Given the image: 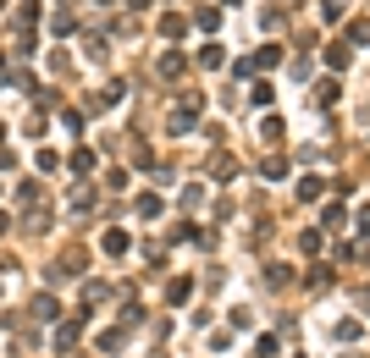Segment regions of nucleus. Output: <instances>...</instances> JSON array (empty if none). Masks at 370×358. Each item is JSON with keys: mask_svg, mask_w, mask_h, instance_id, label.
<instances>
[{"mask_svg": "<svg viewBox=\"0 0 370 358\" xmlns=\"http://www.w3.org/2000/svg\"><path fill=\"white\" fill-rule=\"evenodd\" d=\"M28 314H33V320H39V325H50V320H56V314H61V309H56V298H50V292H39V298H33V303H28Z\"/></svg>", "mask_w": 370, "mask_h": 358, "instance_id": "9b49d317", "label": "nucleus"}, {"mask_svg": "<svg viewBox=\"0 0 370 358\" xmlns=\"http://www.w3.org/2000/svg\"><path fill=\"white\" fill-rule=\"evenodd\" d=\"M277 61H282V44H260V50L249 56V67H254V77H260V72H277Z\"/></svg>", "mask_w": 370, "mask_h": 358, "instance_id": "20e7f679", "label": "nucleus"}, {"mask_svg": "<svg viewBox=\"0 0 370 358\" xmlns=\"http://www.w3.org/2000/svg\"><path fill=\"white\" fill-rule=\"evenodd\" d=\"M94 6H116V0H94Z\"/></svg>", "mask_w": 370, "mask_h": 358, "instance_id": "79ce46f5", "label": "nucleus"}, {"mask_svg": "<svg viewBox=\"0 0 370 358\" xmlns=\"http://www.w3.org/2000/svg\"><path fill=\"white\" fill-rule=\"evenodd\" d=\"M133 210L144 215V220H155V215L166 210V204H160V193H139V204H133Z\"/></svg>", "mask_w": 370, "mask_h": 358, "instance_id": "4be33fe9", "label": "nucleus"}, {"mask_svg": "<svg viewBox=\"0 0 370 358\" xmlns=\"http://www.w3.org/2000/svg\"><path fill=\"white\" fill-rule=\"evenodd\" d=\"M183 72H188V56H183V50H166V56L155 61V77H183Z\"/></svg>", "mask_w": 370, "mask_h": 358, "instance_id": "423d86ee", "label": "nucleus"}, {"mask_svg": "<svg viewBox=\"0 0 370 358\" xmlns=\"http://www.w3.org/2000/svg\"><path fill=\"white\" fill-rule=\"evenodd\" d=\"M343 11H348V0H321V22H326V28H337Z\"/></svg>", "mask_w": 370, "mask_h": 358, "instance_id": "f3484780", "label": "nucleus"}, {"mask_svg": "<svg viewBox=\"0 0 370 358\" xmlns=\"http://www.w3.org/2000/svg\"><path fill=\"white\" fill-rule=\"evenodd\" d=\"M128 6H133V11H144V6H149V0H128Z\"/></svg>", "mask_w": 370, "mask_h": 358, "instance_id": "a19ab883", "label": "nucleus"}, {"mask_svg": "<svg viewBox=\"0 0 370 358\" xmlns=\"http://www.w3.org/2000/svg\"><path fill=\"white\" fill-rule=\"evenodd\" d=\"M61 6H67V0H61Z\"/></svg>", "mask_w": 370, "mask_h": 358, "instance_id": "de8ad7c7", "label": "nucleus"}, {"mask_svg": "<svg viewBox=\"0 0 370 358\" xmlns=\"http://www.w3.org/2000/svg\"><path fill=\"white\" fill-rule=\"evenodd\" d=\"M254 353H260V358H277V353H282V342H277V336H260V342H254Z\"/></svg>", "mask_w": 370, "mask_h": 358, "instance_id": "c756f323", "label": "nucleus"}, {"mask_svg": "<svg viewBox=\"0 0 370 358\" xmlns=\"http://www.w3.org/2000/svg\"><path fill=\"white\" fill-rule=\"evenodd\" d=\"M188 298H194V276H171V282H166V303H171V309H183Z\"/></svg>", "mask_w": 370, "mask_h": 358, "instance_id": "39448f33", "label": "nucleus"}, {"mask_svg": "<svg viewBox=\"0 0 370 358\" xmlns=\"http://www.w3.org/2000/svg\"><path fill=\"white\" fill-rule=\"evenodd\" d=\"M133 165H155V149L149 143H133Z\"/></svg>", "mask_w": 370, "mask_h": 358, "instance_id": "e433bc0d", "label": "nucleus"}, {"mask_svg": "<svg viewBox=\"0 0 370 358\" xmlns=\"http://www.w3.org/2000/svg\"><path fill=\"white\" fill-rule=\"evenodd\" d=\"M50 33H56V39H72V33H77V17H72V11H50Z\"/></svg>", "mask_w": 370, "mask_h": 358, "instance_id": "ddd939ff", "label": "nucleus"}, {"mask_svg": "<svg viewBox=\"0 0 370 358\" xmlns=\"http://www.w3.org/2000/svg\"><path fill=\"white\" fill-rule=\"evenodd\" d=\"M149 358H166V353H149Z\"/></svg>", "mask_w": 370, "mask_h": 358, "instance_id": "a18cd8bd", "label": "nucleus"}, {"mask_svg": "<svg viewBox=\"0 0 370 358\" xmlns=\"http://www.w3.org/2000/svg\"><path fill=\"white\" fill-rule=\"evenodd\" d=\"M77 336H83V314H77V320H67V325H56V348H61V353H72Z\"/></svg>", "mask_w": 370, "mask_h": 358, "instance_id": "f8f14e48", "label": "nucleus"}, {"mask_svg": "<svg viewBox=\"0 0 370 358\" xmlns=\"http://www.w3.org/2000/svg\"><path fill=\"white\" fill-rule=\"evenodd\" d=\"M0 6H6V0H0Z\"/></svg>", "mask_w": 370, "mask_h": 358, "instance_id": "09e8293b", "label": "nucleus"}, {"mask_svg": "<svg viewBox=\"0 0 370 358\" xmlns=\"http://www.w3.org/2000/svg\"><path fill=\"white\" fill-rule=\"evenodd\" d=\"M265 282H271V286H288V282H293V270H282V265H271V270H265Z\"/></svg>", "mask_w": 370, "mask_h": 358, "instance_id": "f704fd0d", "label": "nucleus"}, {"mask_svg": "<svg viewBox=\"0 0 370 358\" xmlns=\"http://www.w3.org/2000/svg\"><path fill=\"white\" fill-rule=\"evenodd\" d=\"M199 67H226V50L216 44V39H210V44L199 50Z\"/></svg>", "mask_w": 370, "mask_h": 358, "instance_id": "5701e85b", "label": "nucleus"}, {"mask_svg": "<svg viewBox=\"0 0 370 358\" xmlns=\"http://www.w3.org/2000/svg\"><path fill=\"white\" fill-rule=\"evenodd\" d=\"M326 188H332V182H326V177H315V171H309V177H298V199H304V204L326 199Z\"/></svg>", "mask_w": 370, "mask_h": 358, "instance_id": "0eeeda50", "label": "nucleus"}, {"mask_svg": "<svg viewBox=\"0 0 370 358\" xmlns=\"http://www.w3.org/2000/svg\"><path fill=\"white\" fill-rule=\"evenodd\" d=\"M348 44H370V22H365V17L348 22Z\"/></svg>", "mask_w": 370, "mask_h": 358, "instance_id": "a878e982", "label": "nucleus"}, {"mask_svg": "<svg viewBox=\"0 0 370 358\" xmlns=\"http://www.w3.org/2000/svg\"><path fill=\"white\" fill-rule=\"evenodd\" d=\"M282 133H288V127H282V116H265V122H260V138H271V143H277Z\"/></svg>", "mask_w": 370, "mask_h": 358, "instance_id": "393cba45", "label": "nucleus"}, {"mask_svg": "<svg viewBox=\"0 0 370 358\" xmlns=\"http://www.w3.org/2000/svg\"><path fill=\"white\" fill-rule=\"evenodd\" d=\"M249 99H254V105H271V99H277V88H271L265 77H254V83H249Z\"/></svg>", "mask_w": 370, "mask_h": 358, "instance_id": "aec40b11", "label": "nucleus"}, {"mask_svg": "<svg viewBox=\"0 0 370 358\" xmlns=\"http://www.w3.org/2000/svg\"><path fill=\"white\" fill-rule=\"evenodd\" d=\"M0 77H6V56H0Z\"/></svg>", "mask_w": 370, "mask_h": 358, "instance_id": "37998d69", "label": "nucleus"}, {"mask_svg": "<svg viewBox=\"0 0 370 358\" xmlns=\"http://www.w3.org/2000/svg\"><path fill=\"white\" fill-rule=\"evenodd\" d=\"M105 298H111V286H105V282H88V286H83V309H100Z\"/></svg>", "mask_w": 370, "mask_h": 358, "instance_id": "a211bd4d", "label": "nucleus"}, {"mask_svg": "<svg viewBox=\"0 0 370 358\" xmlns=\"http://www.w3.org/2000/svg\"><path fill=\"white\" fill-rule=\"evenodd\" d=\"M321 243H326V231H321V226H309V231H298V248H304V254H321Z\"/></svg>", "mask_w": 370, "mask_h": 358, "instance_id": "412c9836", "label": "nucleus"}, {"mask_svg": "<svg viewBox=\"0 0 370 358\" xmlns=\"http://www.w3.org/2000/svg\"><path fill=\"white\" fill-rule=\"evenodd\" d=\"M210 177H238V160H232V154H226V149H216V154H210Z\"/></svg>", "mask_w": 370, "mask_h": 358, "instance_id": "4468645a", "label": "nucleus"}, {"mask_svg": "<svg viewBox=\"0 0 370 358\" xmlns=\"http://www.w3.org/2000/svg\"><path fill=\"white\" fill-rule=\"evenodd\" d=\"M199 28H205V33H216V28H222V11H216V6H205V11H199Z\"/></svg>", "mask_w": 370, "mask_h": 358, "instance_id": "bb28decb", "label": "nucleus"}, {"mask_svg": "<svg viewBox=\"0 0 370 358\" xmlns=\"http://www.w3.org/2000/svg\"><path fill=\"white\" fill-rule=\"evenodd\" d=\"M72 276H83V248H67V254H61V265H56V270H45V282H50V286L72 282Z\"/></svg>", "mask_w": 370, "mask_h": 358, "instance_id": "f03ea898", "label": "nucleus"}, {"mask_svg": "<svg viewBox=\"0 0 370 358\" xmlns=\"http://www.w3.org/2000/svg\"><path fill=\"white\" fill-rule=\"evenodd\" d=\"M105 188H111V193H122V188H128V171H122V165H111V177H105Z\"/></svg>", "mask_w": 370, "mask_h": 358, "instance_id": "473e14b6", "label": "nucleus"}, {"mask_svg": "<svg viewBox=\"0 0 370 358\" xmlns=\"http://www.w3.org/2000/svg\"><path fill=\"white\" fill-rule=\"evenodd\" d=\"M155 28H160L166 39H183V33H188V17H183V11H160V22H155Z\"/></svg>", "mask_w": 370, "mask_h": 358, "instance_id": "9d476101", "label": "nucleus"}, {"mask_svg": "<svg viewBox=\"0 0 370 358\" xmlns=\"http://www.w3.org/2000/svg\"><path fill=\"white\" fill-rule=\"evenodd\" d=\"M360 303H365V309H370V286H360Z\"/></svg>", "mask_w": 370, "mask_h": 358, "instance_id": "ea45409f", "label": "nucleus"}, {"mask_svg": "<svg viewBox=\"0 0 370 358\" xmlns=\"http://www.w3.org/2000/svg\"><path fill=\"white\" fill-rule=\"evenodd\" d=\"M337 94H343V88H337V77H321V83H315V105H321V111H326V105H337Z\"/></svg>", "mask_w": 370, "mask_h": 358, "instance_id": "2eb2a0df", "label": "nucleus"}, {"mask_svg": "<svg viewBox=\"0 0 370 358\" xmlns=\"http://www.w3.org/2000/svg\"><path fill=\"white\" fill-rule=\"evenodd\" d=\"M67 165H72L77 177H88V171H94V149H72V154H67Z\"/></svg>", "mask_w": 370, "mask_h": 358, "instance_id": "6ab92c4d", "label": "nucleus"}, {"mask_svg": "<svg viewBox=\"0 0 370 358\" xmlns=\"http://www.w3.org/2000/svg\"><path fill=\"white\" fill-rule=\"evenodd\" d=\"M100 248H105V254H111V259H122V254H128V248H133V237H128V231H122V226H105V237H100Z\"/></svg>", "mask_w": 370, "mask_h": 358, "instance_id": "7ed1b4c3", "label": "nucleus"}, {"mask_svg": "<svg viewBox=\"0 0 370 358\" xmlns=\"http://www.w3.org/2000/svg\"><path fill=\"white\" fill-rule=\"evenodd\" d=\"M61 127L67 133H83V111H61Z\"/></svg>", "mask_w": 370, "mask_h": 358, "instance_id": "c9c22d12", "label": "nucleus"}, {"mask_svg": "<svg viewBox=\"0 0 370 358\" xmlns=\"http://www.w3.org/2000/svg\"><path fill=\"white\" fill-rule=\"evenodd\" d=\"M199 116H205V94H188V105L166 116V133H171V138H188V133L199 127Z\"/></svg>", "mask_w": 370, "mask_h": 358, "instance_id": "f257e3e1", "label": "nucleus"}, {"mask_svg": "<svg viewBox=\"0 0 370 358\" xmlns=\"http://www.w3.org/2000/svg\"><path fill=\"white\" fill-rule=\"evenodd\" d=\"M332 282V265H309V286H315V292H321V286Z\"/></svg>", "mask_w": 370, "mask_h": 358, "instance_id": "c85d7f7f", "label": "nucleus"}, {"mask_svg": "<svg viewBox=\"0 0 370 358\" xmlns=\"http://www.w3.org/2000/svg\"><path fill=\"white\" fill-rule=\"evenodd\" d=\"M6 231H11V215H6V210H0V237H6Z\"/></svg>", "mask_w": 370, "mask_h": 358, "instance_id": "58836bf2", "label": "nucleus"}, {"mask_svg": "<svg viewBox=\"0 0 370 358\" xmlns=\"http://www.w3.org/2000/svg\"><path fill=\"white\" fill-rule=\"evenodd\" d=\"M260 171H265V177H271V182H277V177H288V160H282V154H271V160H265V165H260Z\"/></svg>", "mask_w": 370, "mask_h": 358, "instance_id": "cd10ccee", "label": "nucleus"}, {"mask_svg": "<svg viewBox=\"0 0 370 358\" xmlns=\"http://www.w3.org/2000/svg\"><path fill=\"white\" fill-rule=\"evenodd\" d=\"M226 6H238V0H226Z\"/></svg>", "mask_w": 370, "mask_h": 358, "instance_id": "49530a36", "label": "nucleus"}, {"mask_svg": "<svg viewBox=\"0 0 370 358\" xmlns=\"http://www.w3.org/2000/svg\"><path fill=\"white\" fill-rule=\"evenodd\" d=\"M0 138H6V122H0Z\"/></svg>", "mask_w": 370, "mask_h": 358, "instance_id": "c03bdc74", "label": "nucleus"}, {"mask_svg": "<svg viewBox=\"0 0 370 358\" xmlns=\"http://www.w3.org/2000/svg\"><path fill=\"white\" fill-rule=\"evenodd\" d=\"M122 342H128V331H122V325H116V331H100V336H94V348H100V353H116Z\"/></svg>", "mask_w": 370, "mask_h": 358, "instance_id": "dca6fc26", "label": "nucleus"}, {"mask_svg": "<svg viewBox=\"0 0 370 358\" xmlns=\"http://www.w3.org/2000/svg\"><path fill=\"white\" fill-rule=\"evenodd\" d=\"M332 336H337V342H360V320H337Z\"/></svg>", "mask_w": 370, "mask_h": 358, "instance_id": "b1692460", "label": "nucleus"}, {"mask_svg": "<svg viewBox=\"0 0 370 358\" xmlns=\"http://www.w3.org/2000/svg\"><path fill=\"white\" fill-rule=\"evenodd\" d=\"M348 226V210L337 204V199H326V210H321V231H343Z\"/></svg>", "mask_w": 370, "mask_h": 358, "instance_id": "1a4fd4ad", "label": "nucleus"}, {"mask_svg": "<svg viewBox=\"0 0 370 358\" xmlns=\"http://www.w3.org/2000/svg\"><path fill=\"white\" fill-rule=\"evenodd\" d=\"M226 320H232V331H249V325H254V314H249V309H232Z\"/></svg>", "mask_w": 370, "mask_h": 358, "instance_id": "72a5a7b5", "label": "nucleus"}, {"mask_svg": "<svg viewBox=\"0 0 370 358\" xmlns=\"http://www.w3.org/2000/svg\"><path fill=\"white\" fill-rule=\"evenodd\" d=\"M39 171H61V154L56 149H39Z\"/></svg>", "mask_w": 370, "mask_h": 358, "instance_id": "2f4dec72", "label": "nucleus"}, {"mask_svg": "<svg viewBox=\"0 0 370 358\" xmlns=\"http://www.w3.org/2000/svg\"><path fill=\"white\" fill-rule=\"evenodd\" d=\"M72 210H77V215L94 210V188H77V193H72Z\"/></svg>", "mask_w": 370, "mask_h": 358, "instance_id": "7c9ffc66", "label": "nucleus"}, {"mask_svg": "<svg viewBox=\"0 0 370 358\" xmlns=\"http://www.w3.org/2000/svg\"><path fill=\"white\" fill-rule=\"evenodd\" d=\"M354 226H360V237H370V204L360 210V220H354Z\"/></svg>", "mask_w": 370, "mask_h": 358, "instance_id": "4c0bfd02", "label": "nucleus"}, {"mask_svg": "<svg viewBox=\"0 0 370 358\" xmlns=\"http://www.w3.org/2000/svg\"><path fill=\"white\" fill-rule=\"evenodd\" d=\"M348 56H354V50H348V44H337V39H332V44L321 50V61H326V72H332V77H337V72L348 67Z\"/></svg>", "mask_w": 370, "mask_h": 358, "instance_id": "6e6552de", "label": "nucleus"}]
</instances>
